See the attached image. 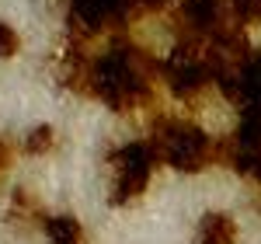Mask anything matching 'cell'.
Returning <instances> with one entry per match:
<instances>
[{
	"label": "cell",
	"instance_id": "obj_2",
	"mask_svg": "<svg viewBox=\"0 0 261 244\" xmlns=\"http://www.w3.org/2000/svg\"><path fill=\"white\" fill-rule=\"evenodd\" d=\"M153 150L164 164H171L181 175H199L220 157V147L213 136L199 129L195 122H178V119H161L153 126Z\"/></svg>",
	"mask_w": 261,
	"mask_h": 244
},
{
	"label": "cell",
	"instance_id": "obj_7",
	"mask_svg": "<svg viewBox=\"0 0 261 244\" xmlns=\"http://www.w3.org/2000/svg\"><path fill=\"white\" fill-rule=\"evenodd\" d=\"M7 220L18 227H35V224H45L49 216H42V206L39 199H32L24 188H18L14 196H11V209H7Z\"/></svg>",
	"mask_w": 261,
	"mask_h": 244
},
{
	"label": "cell",
	"instance_id": "obj_3",
	"mask_svg": "<svg viewBox=\"0 0 261 244\" xmlns=\"http://www.w3.org/2000/svg\"><path fill=\"white\" fill-rule=\"evenodd\" d=\"M157 150L150 140H133V143H122L119 150L112 154V203L125 206L133 199H140L150 185V175L157 167Z\"/></svg>",
	"mask_w": 261,
	"mask_h": 244
},
{
	"label": "cell",
	"instance_id": "obj_9",
	"mask_svg": "<svg viewBox=\"0 0 261 244\" xmlns=\"http://www.w3.org/2000/svg\"><path fill=\"white\" fill-rule=\"evenodd\" d=\"M18 49H21V35L7 25V21H0V60L18 56Z\"/></svg>",
	"mask_w": 261,
	"mask_h": 244
},
{
	"label": "cell",
	"instance_id": "obj_1",
	"mask_svg": "<svg viewBox=\"0 0 261 244\" xmlns=\"http://www.w3.org/2000/svg\"><path fill=\"white\" fill-rule=\"evenodd\" d=\"M91 94H98L115 112H129L136 105H146L150 102L146 60L133 45L119 42L115 49H108L105 56L91 63Z\"/></svg>",
	"mask_w": 261,
	"mask_h": 244
},
{
	"label": "cell",
	"instance_id": "obj_8",
	"mask_svg": "<svg viewBox=\"0 0 261 244\" xmlns=\"http://www.w3.org/2000/svg\"><path fill=\"white\" fill-rule=\"evenodd\" d=\"M53 147H56V129H53V126H35V129L28 133V140H24V154L45 157Z\"/></svg>",
	"mask_w": 261,
	"mask_h": 244
},
{
	"label": "cell",
	"instance_id": "obj_5",
	"mask_svg": "<svg viewBox=\"0 0 261 244\" xmlns=\"http://www.w3.org/2000/svg\"><path fill=\"white\" fill-rule=\"evenodd\" d=\"M226 7H230V0H185L181 18L188 21L195 32H213V28L223 25Z\"/></svg>",
	"mask_w": 261,
	"mask_h": 244
},
{
	"label": "cell",
	"instance_id": "obj_6",
	"mask_svg": "<svg viewBox=\"0 0 261 244\" xmlns=\"http://www.w3.org/2000/svg\"><path fill=\"white\" fill-rule=\"evenodd\" d=\"M42 230H45L49 244H84L81 220H73V216H66V213H53V216L42 224Z\"/></svg>",
	"mask_w": 261,
	"mask_h": 244
},
{
	"label": "cell",
	"instance_id": "obj_4",
	"mask_svg": "<svg viewBox=\"0 0 261 244\" xmlns=\"http://www.w3.org/2000/svg\"><path fill=\"white\" fill-rule=\"evenodd\" d=\"M192 244H237V220L223 209H209L195 227Z\"/></svg>",
	"mask_w": 261,
	"mask_h": 244
},
{
	"label": "cell",
	"instance_id": "obj_10",
	"mask_svg": "<svg viewBox=\"0 0 261 244\" xmlns=\"http://www.w3.org/2000/svg\"><path fill=\"white\" fill-rule=\"evenodd\" d=\"M7 164H11V143L0 140V175L7 171Z\"/></svg>",
	"mask_w": 261,
	"mask_h": 244
}]
</instances>
